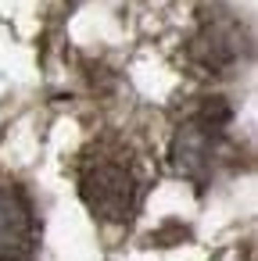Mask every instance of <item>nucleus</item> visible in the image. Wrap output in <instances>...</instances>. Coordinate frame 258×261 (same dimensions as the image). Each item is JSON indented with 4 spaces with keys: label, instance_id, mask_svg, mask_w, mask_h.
Returning <instances> with one entry per match:
<instances>
[{
    "label": "nucleus",
    "instance_id": "f257e3e1",
    "mask_svg": "<svg viewBox=\"0 0 258 261\" xmlns=\"http://www.w3.org/2000/svg\"><path fill=\"white\" fill-rule=\"evenodd\" d=\"M79 193L93 215L108 222H126L136 207V179L119 161H93L79 179Z\"/></svg>",
    "mask_w": 258,
    "mask_h": 261
},
{
    "label": "nucleus",
    "instance_id": "f03ea898",
    "mask_svg": "<svg viewBox=\"0 0 258 261\" xmlns=\"http://www.w3.org/2000/svg\"><path fill=\"white\" fill-rule=\"evenodd\" d=\"M33 250V215L15 190L0 186V261H26Z\"/></svg>",
    "mask_w": 258,
    "mask_h": 261
}]
</instances>
